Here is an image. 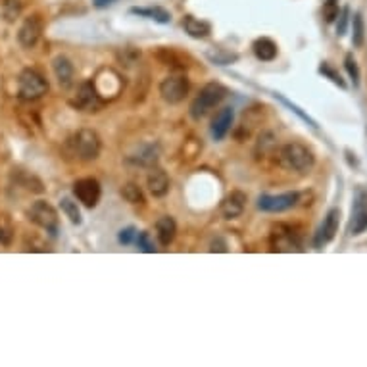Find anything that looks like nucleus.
Returning a JSON list of instances; mask_svg holds the SVG:
<instances>
[{
	"mask_svg": "<svg viewBox=\"0 0 367 367\" xmlns=\"http://www.w3.org/2000/svg\"><path fill=\"white\" fill-rule=\"evenodd\" d=\"M277 162L283 170L294 173H308L315 165L313 152L302 143H286L277 152Z\"/></svg>",
	"mask_w": 367,
	"mask_h": 367,
	"instance_id": "nucleus-1",
	"label": "nucleus"
},
{
	"mask_svg": "<svg viewBox=\"0 0 367 367\" xmlns=\"http://www.w3.org/2000/svg\"><path fill=\"white\" fill-rule=\"evenodd\" d=\"M229 95V88L221 85V83H206L204 87L200 88V93L197 98L191 103L189 114L194 122H200L202 117L208 116L211 110L216 108L218 104H221Z\"/></svg>",
	"mask_w": 367,
	"mask_h": 367,
	"instance_id": "nucleus-2",
	"label": "nucleus"
},
{
	"mask_svg": "<svg viewBox=\"0 0 367 367\" xmlns=\"http://www.w3.org/2000/svg\"><path fill=\"white\" fill-rule=\"evenodd\" d=\"M48 93V81L37 69H23L18 77V96L25 103L39 100Z\"/></svg>",
	"mask_w": 367,
	"mask_h": 367,
	"instance_id": "nucleus-3",
	"label": "nucleus"
},
{
	"mask_svg": "<svg viewBox=\"0 0 367 367\" xmlns=\"http://www.w3.org/2000/svg\"><path fill=\"white\" fill-rule=\"evenodd\" d=\"M71 146H74V154L81 162H93L100 156L103 141L95 129H79L71 139Z\"/></svg>",
	"mask_w": 367,
	"mask_h": 367,
	"instance_id": "nucleus-4",
	"label": "nucleus"
},
{
	"mask_svg": "<svg viewBox=\"0 0 367 367\" xmlns=\"http://www.w3.org/2000/svg\"><path fill=\"white\" fill-rule=\"evenodd\" d=\"M29 219L33 221L37 227H41L50 235V237H56L58 231H60V218H58V211L50 202L47 200H37L31 204L28 211Z\"/></svg>",
	"mask_w": 367,
	"mask_h": 367,
	"instance_id": "nucleus-5",
	"label": "nucleus"
},
{
	"mask_svg": "<svg viewBox=\"0 0 367 367\" xmlns=\"http://www.w3.org/2000/svg\"><path fill=\"white\" fill-rule=\"evenodd\" d=\"M269 246L272 252H302V237L296 233L293 225L277 223L273 225L269 235Z\"/></svg>",
	"mask_w": 367,
	"mask_h": 367,
	"instance_id": "nucleus-6",
	"label": "nucleus"
},
{
	"mask_svg": "<svg viewBox=\"0 0 367 367\" xmlns=\"http://www.w3.org/2000/svg\"><path fill=\"white\" fill-rule=\"evenodd\" d=\"M189 91H191V83L187 79V75H168L160 83V95L168 104H181L189 95Z\"/></svg>",
	"mask_w": 367,
	"mask_h": 367,
	"instance_id": "nucleus-7",
	"label": "nucleus"
},
{
	"mask_svg": "<svg viewBox=\"0 0 367 367\" xmlns=\"http://www.w3.org/2000/svg\"><path fill=\"white\" fill-rule=\"evenodd\" d=\"M300 202V192H283V194H260L258 210L269 211V214H281V211L293 210Z\"/></svg>",
	"mask_w": 367,
	"mask_h": 367,
	"instance_id": "nucleus-8",
	"label": "nucleus"
},
{
	"mask_svg": "<svg viewBox=\"0 0 367 367\" xmlns=\"http://www.w3.org/2000/svg\"><path fill=\"white\" fill-rule=\"evenodd\" d=\"M367 231V189H358L354 194L352 214L348 221V235L358 237Z\"/></svg>",
	"mask_w": 367,
	"mask_h": 367,
	"instance_id": "nucleus-9",
	"label": "nucleus"
},
{
	"mask_svg": "<svg viewBox=\"0 0 367 367\" xmlns=\"http://www.w3.org/2000/svg\"><path fill=\"white\" fill-rule=\"evenodd\" d=\"M69 104L74 108L81 110V112H98L103 108L104 100L98 95V91L95 87V81H85L77 88V95L74 100H69Z\"/></svg>",
	"mask_w": 367,
	"mask_h": 367,
	"instance_id": "nucleus-10",
	"label": "nucleus"
},
{
	"mask_svg": "<svg viewBox=\"0 0 367 367\" xmlns=\"http://www.w3.org/2000/svg\"><path fill=\"white\" fill-rule=\"evenodd\" d=\"M74 194L85 208H95L100 202L103 189L95 177H83L74 183Z\"/></svg>",
	"mask_w": 367,
	"mask_h": 367,
	"instance_id": "nucleus-11",
	"label": "nucleus"
},
{
	"mask_svg": "<svg viewBox=\"0 0 367 367\" xmlns=\"http://www.w3.org/2000/svg\"><path fill=\"white\" fill-rule=\"evenodd\" d=\"M339 223H340L339 208H333V210L327 211L323 223L320 225V229H318L315 237H313V246H315L318 250H321L323 246L329 245V243L337 237V233H339Z\"/></svg>",
	"mask_w": 367,
	"mask_h": 367,
	"instance_id": "nucleus-12",
	"label": "nucleus"
},
{
	"mask_svg": "<svg viewBox=\"0 0 367 367\" xmlns=\"http://www.w3.org/2000/svg\"><path fill=\"white\" fill-rule=\"evenodd\" d=\"M42 29H45V23H42L41 16H29V18L23 20L21 28L18 29V42L23 48H33L39 42V39H41Z\"/></svg>",
	"mask_w": 367,
	"mask_h": 367,
	"instance_id": "nucleus-13",
	"label": "nucleus"
},
{
	"mask_svg": "<svg viewBox=\"0 0 367 367\" xmlns=\"http://www.w3.org/2000/svg\"><path fill=\"white\" fill-rule=\"evenodd\" d=\"M246 194L243 191H233L231 194H227V197L221 200V204H219V211H221V216L225 219H237L243 216V211L246 208Z\"/></svg>",
	"mask_w": 367,
	"mask_h": 367,
	"instance_id": "nucleus-14",
	"label": "nucleus"
},
{
	"mask_svg": "<svg viewBox=\"0 0 367 367\" xmlns=\"http://www.w3.org/2000/svg\"><path fill=\"white\" fill-rule=\"evenodd\" d=\"M52 71H54L56 81H58V85L62 88L68 91L74 85L75 69L74 64L69 62V58H66V56H56L54 60H52Z\"/></svg>",
	"mask_w": 367,
	"mask_h": 367,
	"instance_id": "nucleus-15",
	"label": "nucleus"
},
{
	"mask_svg": "<svg viewBox=\"0 0 367 367\" xmlns=\"http://www.w3.org/2000/svg\"><path fill=\"white\" fill-rule=\"evenodd\" d=\"M158 158H160V150H158L156 144H143L141 148L136 150L135 154L127 156V163L152 170V168H156Z\"/></svg>",
	"mask_w": 367,
	"mask_h": 367,
	"instance_id": "nucleus-16",
	"label": "nucleus"
},
{
	"mask_svg": "<svg viewBox=\"0 0 367 367\" xmlns=\"http://www.w3.org/2000/svg\"><path fill=\"white\" fill-rule=\"evenodd\" d=\"M233 120H235V112H233L231 106L219 110L218 114H216V117H214V122H211V136H214L216 141H223L225 136H227V133L231 131Z\"/></svg>",
	"mask_w": 367,
	"mask_h": 367,
	"instance_id": "nucleus-17",
	"label": "nucleus"
},
{
	"mask_svg": "<svg viewBox=\"0 0 367 367\" xmlns=\"http://www.w3.org/2000/svg\"><path fill=\"white\" fill-rule=\"evenodd\" d=\"M146 187L154 198H163L170 192V177L160 168H152L146 177Z\"/></svg>",
	"mask_w": 367,
	"mask_h": 367,
	"instance_id": "nucleus-18",
	"label": "nucleus"
},
{
	"mask_svg": "<svg viewBox=\"0 0 367 367\" xmlns=\"http://www.w3.org/2000/svg\"><path fill=\"white\" fill-rule=\"evenodd\" d=\"M252 50H254V54L256 58L262 62H273L279 54V48H277V42L272 41V39H267V37H260L254 41L252 45Z\"/></svg>",
	"mask_w": 367,
	"mask_h": 367,
	"instance_id": "nucleus-19",
	"label": "nucleus"
},
{
	"mask_svg": "<svg viewBox=\"0 0 367 367\" xmlns=\"http://www.w3.org/2000/svg\"><path fill=\"white\" fill-rule=\"evenodd\" d=\"M177 235V223L171 216H163L156 221V237L162 246H170Z\"/></svg>",
	"mask_w": 367,
	"mask_h": 367,
	"instance_id": "nucleus-20",
	"label": "nucleus"
},
{
	"mask_svg": "<svg viewBox=\"0 0 367 367\" xmlns=\"http://www.w3.org/2000/svg\"><path fill=\"white\" fill-rule=\"evenodd\" d=\"M183 28L187 33L191 35L192 39H206V37H210L211 33L210 23L204 20H197L194 16H185Z\"/></svg>",
	"mask_w": 367,
	"mask_h": 367,
	"instance_id": "nucleus-21",
	"label": "nucleus"
},
{
	"mask_svg": "<svg viewBox=\"0 0 367 367\" xmlns=\"http://www.w3.org/2000/svg\"><path fill=\"white\" fill-rule=\"evenodd\" d=\"M131 14L143 16V18H148V20H154L158 23H170L171 14L165 10V8L154 6V8H131Z\"/></svg>",
	"mask_w": 367,
	"mask_h": 367,
	"instance_id": "nucleus-22",
	"label": "nucleus"
},
{
	"mask_svg": "<svg viewBox=\"0 0 367 367\" xmlns=\"http://www.w3.org/2000/svg\"><path fill=\"white\" fill-rule=\"evenodd\" d=\"M206 58H208L211 64H218V66H229V64L238 60V54L229 52V50H223V48H210V50H206Z\"/></svg>",
	"mask_w": 367,
	"mask_h": 367,
	"instance_id": "nucleus-23",
	"label": "nucleus"
},
{
	"mask_svg": "<svg viewBox=\"0 0 367 367\" xmlns=\"http://www.w3.org/2000/svg\"><path fill=\"white\" fill-rule=\"evenodd\" d=\"M156 58L162 62L163 66H171V68H177V69L187 68V64L183 62V58L177 54L175 50H171V48H162V50H158Z\"/></svg>",
	"mask_w": 367,
	"mask_h": 367,
	"instance_id": "nucleus-24",
	"label": "nucleus"
},
{
	"mask_svg": "<svg viewBox=\"0 0 367 367\" xmlns=\"http://www.w3.org/2000/svg\"><path fill=\"white\" fill-rule=\"evenodd\" d=\"M60 208L62 211L66 214V218L71 221L74 225H81L83 223V218H81V211H79V206L77 202H74L69 197H64L60 200Z\"/></svg>",
	"mask_w": 367,
	"mask_h": 367,
	"instance_id": "nucleus-25",
	"label": "nucleus"
},
{
	"mask_svg": "<svg viewBox=\"0 0 367 367\" xmlns=\"http://www.w3.org/2000/svg\"><path fill=\"white\" fill-rule=\"evenodd\" d=\"M352 45L356 48L363 47V41H366V23H363V18L361 14H354L352 20Z\"/></svg>",
	"mask_w": 367,
	"mask_h": 367,
	"instance_id": "nucleus-26",
	"label": "nucleus"
},
{
	"mask_svg": "<svg viewBox=\"0 0 367 367\" xmlns=\"http://www.w3.org/2000/svg\"><path fill=\"white\" fill-rule=\"evenodd\" d=\"M122 197L129 202V204H144V194L141 191V187L136 183L123 185Z\"/></svg>",
	"mask_w": 367,
	"mask_h": 367,
	"instance_id": "nucleus-27",
	"label": "nucleus"
},
{
	"mask_svg": "<svg viewBox=\"0 0 367 367\" xmlns=\"http://www.w3.org/2000/svg\"><path fill=\"white\" fill-rule=\"evenodd\" d=\"M21 14V0H2V16L6 21H16Z\"/></svg>",
	"mask_w": 367,
	"mask_h": 367,
	"instance_id": "nucleus-28",
	"label": "nucleus"
},
{
	"mask_svg": "<svg viewBox=\"0 0 367 367\" xmlns=\"http://www.w3.org/2000/svg\"><path fill=\"white\" fill-rule=\"evenodd\" d=\"M320 74L323 75V77H327V79H331V81H333L334 85H339L340 88H346V83H344V79L340 77L339 71H337L334 68H331L327 62H323V64L320 66Z\"/></svg>",
	"mask_w": 367,
	"mask_h": 367,
	"instance_id": "nucleus-29",
	"label": "nucleus"
},
{
	"mask_svg": "<svg viewBox=\"0 0 367 367\" xmlns=\"http://www.w3.org/2000/svg\"><path fill=\"white\" fill-rule=\"evenodd\" d=\"M12 237H14V229H12V223L8 218H0V246H8L12 243Z\"/></svg>",
	"mask_w": 367,
	"mask_h": 367,
	"instance_id": "nucleus-30",
	"label": "nucleus"
},
{
	"mask_svg": "<svg viewBox=\"0 0 367 367\" xmlns=\"http://www.w3.org/2000/svg\"><path fill=\"white\" fill-rule=\"evenodd\" d=\"M136 245L143 252L146 254H152V252H156V245H154V238L150 237L148 231H143V233H136Z\"/></svg>",
	"mask_w": 367,
	"mask_h": 367,
	"instance_id": "nucleus-31",
	"label": "nucleus"
},
{
	"mask_svg": "<svg viewBox=\"0 0 367 367\" xmlns=\"http://www.w3.org/2000/svg\"><path fill=\"white\" fill-rule=\"evenodd\" d=\"M344 68H346L354 85L358 87L360 85V68H358V62H356V58L352 54H346V58H344Z\"/></svg>",
	"mask_w": 367,
	"mask_h": 367,
	"instance_id": "nucleus-32",
	"label": "nucleus"
},
{
	"mask_svg": "<svg viewBox=\"0 0 367 367\" xmlns=\"http://www.w3.org/2000/svg\"><path fill=\"white\" fill-rule=\"evenodd\" d=\"M275 98H279L281 103H283V104H286V106H289V108L293 110L294 114H296V116H298V117H300V120H304V122H306V123H310V125H312L313 129H318V123L313 122L312 117L308 116V114H304V112H302V110H300V108H298V106H296V104H291V103H289V100H286L285 96H281V95H279V93H275Z\"/></svg>",
	"mask_w": 367,
	"mask_h": 367,
	"instance_id": "nucleus-33",
	"label": "nucleus"
},
{
	"mask_svg": "<svg viewBox=\"0 0 367 367\" xmlns=\"http://www.w3.org/2000/svg\"><path fill=\"white\" fill-rule=\"evenodd\" d=\"M348 21H350V10H348V8H342L339 14V23H337V35H339V37L346 35Z\"/></svg>",
	"mask_w": 367,
	"mask_h": 367,
	"instance_id": "nucleus-34",
	"label": "nucleus"
},
{
	"mask_svg": "<svg viewBox=\"0 0 367 367\" xmlns=\"http://www.w3.org/2000/svg\"><path fill=\"white\" fill-rule=\"evenodd\" d=\"M323 16H325L327 23H333L339 18V6H337L334 0H327L325 8H323Z\"/></svg>",
	"mask_w": 367,
	"mask_h": 367,
	"instance_id": "nucleus-35",
	"label": "nucleus"
},
{
	"mask_svg": "<svg viewBox=\"0 0 367 367\" xmlns=\"http://www.w3.org/2000/svg\"><path fill=\"white\" fill-rule=\"evenodd\" d=\"M120 58L125 62V66H133V64L141 58V50H136V48H123Z\"/></svg>",
	"mask_w": 367,
	"mask_h": 367,
	"instance_id": "nucleus-36",
	"label": "nucleus"
},
{
	"mask_svg": "<svg viewBox=\"0 0 367 367\" xmlns=\"http://www.w3.org/2000/svg\"><path fill=\"white\" fill-rule=\"evenodd\" d=\"M133 238H136L135 227H125V229L120 231V243H122V245H131Z\"/></svg>",
	"mask_w": 367,
	"mask_h": 367,
	"instance_id": "nucleus-37",
	"label": "nucleus"
},
{
	"mask_svg": "<svg viewBox=\"0 0 367 367\" xmlns=\"http://www.w3.org/2000/svg\"><path fill=\"white\" fill-rule=\"evenodd\" d=\"M210 252H227V243L221 237H216L211 240Z\"/></svg>",
	"mask_w": 367,
	"mask_h": 367,
	"instance_id": "nucleus-38",
	"label": "nucleus"
},
{
	"mask_svg": "<svg viewBox=\"0 0 367 367\" xmlns=\"http://www.w3.org/2000/svg\"><path fill=\"white\" fill-rule=\"evenodd\" d=\"M93 2H95L96 8H106L110 6L112 2H116V0H93Z\"/></svg>",
	"mask_w": 367,
	"mask_h": 367,
	"instance_id": "nucleus-39",
	"label": "nucleus"
}]
</instances>
